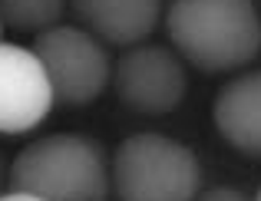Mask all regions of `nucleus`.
I'll return each mask as SVG.
<instances>
[{"instance_id":"3","label":"nucleus","mask_w":261,"mask_h":201,"mask_svg":"<svg viewBox=\"0 0 261 201\" xmlns=\"http://www.w3.org/2000/svg\"><path fill=\"white\" fill-rule=\"evenodd\" d=\"M109 191L116 201H195L202 162L185 142L162 132H136L109 158Z\"/></svg>"},{"instance_id":"1","label":"nucleus","mask_w":261,"mask_h":201,"mask_svg":"<svg viewBox=\"0 0 261 201\" xmlns=\"http://www.w3.org/2000/svg\"><path fill=\"white\" fill-rule=\"evenodd\" d=\"M166 37L182 63L225 76L261 53V13L255 0H169Z\"/></svg>"},{"instance_id":"7","label":"nucleus","mask_w":261,"mask_h":201,"mask_svg":"<svg viewBox=\"0 0 261 201\" xmlns=\"http://www.w3.org/2000/svg\"><path fill=\"white\" fill-rule=\"evenodd\" d=\"M66 7L102 46H136L162 23V0H66Z\"/></svg>"},{"instance_id":"2","label":"nucleus","mask_w":261,"mask_h":201,"mask_svg":"<svg viewBox=\"0 0 261 201\" xmlns=\"http://www.w3.org/2000/svg\"><path fill=\"white\" fill-rule=\"evenodd\" d=\"M7 182L43 201H109V152L83 132L40 135L13 158Z\"/></svg>"},{"instance_id":"5","label":"nucleus","mask_w":261,"mask_h":201,"mask_svg":"<svg viewBox=\"0 0 261 201\" xmlns=\"http://www.w3.org/2000/svg\"><path fill=\"white\" fill-rule=\"evenodd\" d=\"M113 93L136 116H169L189 93V73L172 46L136 43L113 63Z\"/></svg>"},{"instance_id":"12","label":"nucleus","mask_w":261,"mask_h":201,"mask_svg":"<svg viewBox=\"0 0 261 201\" xmlns=\"http://www.w3.org/2000/svg\"><path fill=\"white\" fill-rule=\"evenodd\" d=\"M4 182H7V165H4V155H0V191H4Z\"/></svg>"},{"instance_id":"10","label":"nucleus","mask_w":261,"mask_h":201,"mask_svg":"<svg viewBox=\"0 0 261 201\" xmlns=\"http://www.w3.org/2000/svg\"><path fill=\"white\" fill-rule=\"evenodd\" d=\"M195 201H255L248 191L235 188V185H212V188H202L195 195Z\"/></svg>"},{"instance_id":"9","label":"nucleus","mask_w":261,"mask_h":201,"mask_svg":"<svg viewBox=\"0 0 261 201\" xmlns=\"http://www.w3.org/2000/svg\"><path fill=\"white\" fill-rule=\"evenodd\" d=\"M66 0H0V23L17 33H43L63 20Z\"/></svg>"},{"instance_id":"8","label":"nucleus","mask_w":261,"mask_h":201,"mask_svg":"<svg viewBox=\"0 0 261 201\" xmlns=\"http://www.w3.org/2000/svg\"><path fill=\"white\" fill-rule=\"evenodd\" d=\"M212 122L225 145L245 158H261V69L231 76L212 102Z\"/></svg>"},{"instance_id":"4","label":"nucleus","mask_w":261,"mask_h":201,"mask_svg":"<svg viewBox=\"0 0 261 201\" xmlns=\"http://www.w3.org/2000/svg\"><path fill=\"white\" fill-rule=\"evenodd\" d=\"M30 53L40 60L53 93V106L86 109L106 93L113 79L109 50L80 26L57 23L33 37Z\"/></svg>"},{"instance_id":"13","label":"nucleus","mask_w":261,"mask_h":201,"mask_svg":"<svg viewBox=\"0 0 261 201\" xmlns=\"http://www.w3.org/2000/svg\"><path fill=\"white\" fill-rule=\"evenodd\" d=\"M255 201H261V188H258V195H255Z\"/></svg>"},{"instance_id":"11","label":"nucleus","mask_w":261,"mask_h":201,"mask_svg":"<svg viewBox=\"0 0 261 201\" xmlns=\"http://www.w3.org/2000/svg\"><path fill=\"white\" fill-rule=\"evenodd\" d=\"M0 201H43V198L27 195V191H7V195H0Z\"/></svg>"},{"instance_id":"6","label":"nucleus","mask_w":261,"mask_h":201,"mask_svg":"<svg viewBox=\"0 0 261 201\" xmlns=\"http://www.w3.org/2000/svg\"><path fill=\"white\" fill-rule=\"evenodd\" d=\"M53 112V93L40 60L0 40V135H23Z\"/></svg>"},{"instance_id":"14","label":"nucleus","mask_w":261,"mask_h":201,"mask_svg":"<svg viewBox=\"0 0 261 201\" xmlns=\"http://www.w3.org/2000/svg\"><path fill=\"white\" fill-rule=\"evenodd\" d=\"M0 37H4V23H0Z\"/></svg>"}]
</instances>
